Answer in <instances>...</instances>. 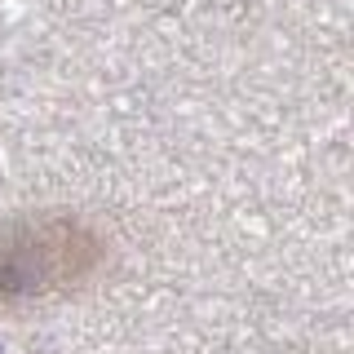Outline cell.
Returning a JSON list of instances; mask_svg holds the SVG:
<instances>
[{
    "mask_svg": "<svg viewBox=\"0 0 354 354\" xmlns=\"http://www.w3.org/2000/svg\"><path fill=\"white\" fill-rule=\"evenodd\" d=\"M97 239L80 221H9L0 226V306L49 297L97 266Z\"/></svg>",
    "mask_w": 354,
    "mask_h": 354,
    "instance_id": "obj_1",
    "label": "cell"
}]
</instances>
